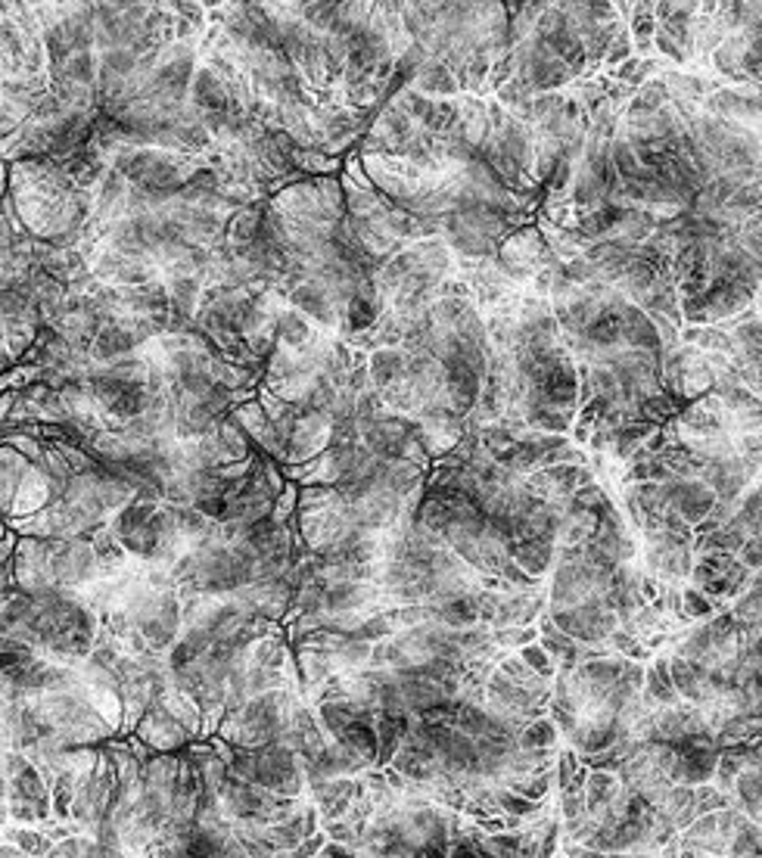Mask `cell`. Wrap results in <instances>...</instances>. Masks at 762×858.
<instances>
[{
  "instance_id": "cell-13",
  "label": "cell",
  "mask_w": 762,
  "mask_h": 858,
  "mask_svg": "<svg viewBox=\"0 0 762 858\" xmlns=\"http://www.w3.org/2000/svg\"><path fill=\"white\" fill-rule=\"evenodd\" d=\"M228 4H231V0H228Z\"/></svg>"
},
{
  "instance_id": "cell-1",
  "label": "cell",
  "mask_w": 762,
  "mask_h": 858,
  "mask_svg": "<svg viewBox=\"0 0 762 858\" xmlns=\"http://www.w3.org/2000/svg\"><path fill=\"white\" fill-rule=\"evenodd\" d=\"M0 597H4V638H19L41 656L69 666H81L97 647L103 622L84 591L16 588Z\"/></svg>"
},
{
  "instance_id": "cell-4",
  "label": "cell",
  "mask_w": 762,
  "mask_h": 858,
  "mask_svg": "<svg viewBox=\"0 0 762 858\" xmlns=\"http://www.w3.org/2000/svg\"><path fill=\"white\" fill-rule=\"evenodd\" d=\"M305 703L308 697L299 684L256 694L224 715L215 737H221L224 743H234V747H262V743L287 740Z\"/></svg>"
},
{
  "instance_id": "cell-6",
  "label": "cell",
  "mask_w": 762,
  "mask_h": 858,
  "mask_svg": "<svg viewBox=\"0 0 762 858\" xmlns=\"http://www.w3.org/2000/svg\"><path fill=\"white\" fill-rule=\"evenodd\" d=\"M4 821L47 827L53 821V790L44 771L22 750L4 747Z\"/></svg>"
},
{
  "instance_id": "cell-9",
  "label": "cell",
  "mask_w": 762,
  "mask_h": 858,
  "mask_svg": "<svg viewBox=\"0 0 762 858\" xmlns=\"http://www.w3.org/2000/svg\"><path fill=\"white\" fill-rule=\"evenodd\" d=\"M411 88L427 94V97H461V81L448 63L436 60V56H427V63L417 69V75L411 78Z\"/></svg>"
},
{
  "instance_id": "cell-2",
  "label": "cell",
  "mask_w": 762,
  "mask_h": 858,
  "mask_svg": "<svg viewBox=\"0 0 762 858\" xmlns=\"http://www.w3.org/2000/svg\"><path fill=\"white\" fill-rule=\"evenodd\" d=\"M125 551L147 563L172 569L184 554H190L212 529V517L193 504H172L165 498L134 495L116 517H112Z\"/></svg>"
},
{
  "instance_id": "cell-7",
  "label": "cell",
  "mask_w": 762,
  "mask_h": 858,
  "mask_svg": "<svg viewBox=\"0 0 762 858\" xmlns=\"http://www.w3.org/2000/svg\"><path fill=\"white\" fill-rule=\"evenodd\" d=\"M0 482H4V523L32 517L53 501L50 473L7 439L0 448Z\"/></svg>"
},
{
  "instance_id": "cell-5",
  "label": "cell",
  "mask_w": 762,
  "mask_h": 858,
  "mask_svg": "<svg viewBox=\"0 0 762 858\" xmlns=\"http://www.w3.org/2000/svg\"><path fill=\"white\" fill-rule=\"evenodd\" d=\"M212 743L240 778H246L252 784H262L280 796H305L308 793L305 762L290 743L274 740V743H262V747H234V743H224L215 734H212Z\"/></svg>"
},
{
  "instance_id": "cell-8",
  "label": "cell",
  "mask_w": 762,
  "mask_h": 858,
  "mask_svg": "<svg viewBox=\"0 0 762 858\" xmlns=\"http://www.w3.org/2000/svg\"><path fill=\"white\" fill-rule=\"evenodd\" d=\"M131 734H137L156 753H175V750L190 747V743L196 740L190 734V728L178 719V712L165 703L162 694L156 697V703L144 715H140V722Z\"/></svg>"
},
{
  "instance_id": "cell-10",
  "label": "cell",
  "mask_w": 762,
  "mask_h": 858,
  "mask_svg": "<svg viewBox=\"0 0 762 858\" xmlns=\"http://www.w3.org/2000/svg\"><path fill=\"white\" fill-rule=\"evenodd\" d=\"M100 69L116 72L122 78H131L137 72H144L140 66V56L131 47H112V50H100Z\"/></svg>"
},
{
  "instance_id": "cell-12",
  "label": "cell",
  "mask_w": 762,
  "mask_h": 858,
  "mask_svg": "<svg viewBox=\"0 0 762 858\" xmlns=\"http://www.w3.org/2000/svg\"><path fill=\"white\" fill-rule=\"evenodd\" d=\"M200 4L212 13V10H221V7H228V0H200Z\"/></svg>"
},
{
  "instance_id": "cell-11",
  "label": "cell",
  "mask_w": 762,
  "mask_h": 858,
  "mask_svg": "<svg viewBox=\"0 0 762 858\" xmlns=\"http://www.w3.org/2000/svg\"><path fill=\"white\" fill-rule=\"evenodd\" d=\"M498 647L504 650H520L532 641H539V622L535 625H507V628H492Z\"/></svg>"
},
{
  "instance_id": "cell-3",
  "label": "cell",
  "mask_w": 762,
  "mask_h": 858,
  "mask_svg": "<svg viewBox=\"0 0 762 858\" xmlns=\"http://www.w3.org/2000/svg\"><path fill=\"white\" fill-rule=\"evenodd\" d=\"M13 572L22 591H47V588L84 591L88 585L103 579V563L94 548V538L19 535Z\"/></svg>"
}]
</instances>
